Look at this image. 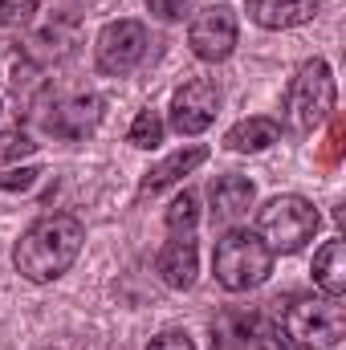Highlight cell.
<instances>
[{
  "label": "cell",
  "instance_id": "cell-1",
  "mask_svg": "<svg viewBox=\"0 0 346 350\" xmlns=\"http://www.w3.org/2000/svg\"><path fill=\"white\" fill-rule=\"evenodd\" d=\"M82 245H86L82 220L70 216V212H53V216L33 220V224L21 232V241H16V249H12V265H16V273H21L25 281L49 285V281H57L62 273H70V265L78 261Z\"/></svg>",
  "mask_w": 346,
  "mask_h": 350
},
{
  "label": "cell",
  "instance_id": "cell-2",
  "mask_svg": "<svg viewBox=\"0 0 346 350\" xmlns=\"http://www.w3.org/2000/svg\"><path fill=\"white\" fill-rule=\"evenodd\" d=\"M212 273L216 281L228 289V293H249L265 285V277L273 273V253L265 249L257 232L249 228H228L220 241H216V253H212Z\"/></svg>",
  "mask_w": 346,
  "mask_h": 350
},
{
  "label": "cell",
  "instance_id": "cell-3",
  "mask_svg": "<svg viewBox=\"0 0 346 350\" xmlns=\"http://www.w3.org/2000/svg\"><path fill=\"white\" fill-rule=\"evenodd\" d=\"M318 228H322V216L306 196H273L257 212V237L273 257L306 249V241H314Z\"/></svg>",
  "mask_w": 346,
  "mask_h": 350
},
{
  "label": "cell",
  "instance_id": "cell-4",
  "mask_svg": "<svg viewBox=\"0 0 346 350\" xmlns=\"http://www.w3.org/2000/svg\"><path fill=\"white\" fill-rule=\"evenodd\" d=\"M293 338V347H310V350H330L343 342L346 334V306L343 297H326V293H306L293 297L281 322Z\"/></svg>",
  "mask_w": 346,
  "mask_h": 350
},
{
  "label": "cell",
  "instance_id": "cell-5",
  "mask_svg": "<svg viewBox=\"0 0 346 350\" xmlns=\"http://www.w3.org/2000/svg\"><path fill=\"white\" fill-rule=\"evenodd\" d=\"M334 114V74L322 57L306 62L297 70V78L289 82V94H285V118L293 131H314L322 126L326 118Z\"/></svg>",
  "mask_w": 346,
  "mask_h": 350
},
{
  "label": "cell",
  "instance_id": "cell-6",
  "mask_svg": "<svg viewBox=\"0 0 346 350\" xmlns=\"http://www.w3.org/2000/svg\"><path fill=\"white\" fill-rule=\"evenodd\" d=\"M147 45H151V33H147L143 21H110V25L98 33L94 62H98L102 74L122 78V74H131V70L147 57Z\"/></svg>",
  "mask_w": 346,
  "mask_h": 350
},
{
  "label": "cell",
  "instance_id": "cell-7",
  "mask_svg": "<svg viewBox=\"0 0 346 350\" xmlns=\"http://www.w3.org/2000/svg\"><path fill=\"white\" fill-rule=\"evenodd\" d=\"M237 37H241V21L228 4H208L191 16V29H187V45L200 62L216 66V62H228L232 49H237Z\"/></svg>",
  "mask_w": 346,
  "mask_h": 350
},
{
  "label": "cell",
  "instance_id": "cell-8",
  "mask_svg": "<svg viewBox=\"0 0 346 350\" xmlns=\"http://www.w3.org/2000/svg\"><path fill=\"white\" fill-rule=\"evenodd\" d=\"M220 114V86L212 78H191L172 94V131L175 135H204Z\"/></svg>",
  "mask_w": 346,
  "mask_h": 350
},
{
  "label": "cell",
  "instance_id": "cell-9",
  "mask_svg": "<svg viewBox=\"0 0 346 350\" xmlns=\"http://www.w3.org/2000/svg\"><path fill=\"white\" fill-rule=\"evenodd\" d=\"M102 114H106V102L98 94H74L62 106H53V114L45 118V126H49V135L74 143V139H86L90 131L102 122Z\"/></svg>",
  "mask_w": 346,
  "mask_h": 350
},
{
  "label": "cell",
  "instance_id": "cell-10",
  "mask_svg": "<svg viewBox=\"0 0 346 350\" xmlns=\"http://www.w3.org/2000/svg\"><path fill=\"white\" fill-rule=\"evenodd\" d=\"M208 200H212V216L224 220V224H232V220H245L249 216V208L257 204V187H253L249 175L224 172V175L212 179Z\"/></svg>",
  "mask_w": 346,
  "mask_h": 350
},
{
  "label": "cell",
  "instance_id": "cell-11",
  "mask_svg": "<svg viewBox=\"0 0 346 350\" xmlns=\"http://www.w3.org/2000/svg\"><path fill=\"white\" fill-rule=\"evenodd\" d=\"M155 273L163 277L168 289H191L196 285V273H200V249H196V237H172L159 257H155Z\"/></svg>",
  "mask_w": 346,
  "mask_h": 350
},
{
  "label": "cell",
  "instance_id": "cell-12",
  "mask_svg": "<svg viewBox=\"0 0 346 350\" xmlns=\"http://www.w3.org/2000/svg\"><path fill=\"white\" fill-rule=\"evenodd\" d=\"M208 159V147L204 143H191V147H179L175 155H168L159 167H151V172L139 179V200H147V196H159L163 187H172V183H179L187 172H196L200 163Z\"/></svg>",
  "mask_w": 346,
  "mask_h": 350
},
{
  "label": "cell",
  "instance_id": "cell-13",
  "mask_svg": "<svg viewBox=\"0 0 346 350\" xmlns=\"http://www.w3.org/2000/svg\"><path fill=\"white\" fill-rule=\"evenodd\" d=\"M322 0H249V16L261 29H297L314 21Z\"/></svg>",
  "mask_w": 346,
  "mask_h": 350
},
{
  "label": "cell",
  "instance_id": "cell-14",
  "mask_svg": "<svg viewBox=\"0 0 346 350\" xmlns=\"http://www.w3.org/2000/svg\"><path fill=\"white\" fill-rule=\"evenodd\" d=\"M314 285L326 297H343L346 293V241H326L314 253Z\"/></svg>",
  "mask_w": 346,
  "mask_h": 350
},
{
  "label": "cell",
  "instance_id": "cell-15",
  "mask_svg": "<svg viewBox=\"0 0 346 350\" xmlns=\"http://www.w3.org/2000/svg\"><path fill=\"white\" fill-rule=\"evenodd\" d=\"M277 139H281V122H273V118H245V122H237L224 135V147L237 151V155H257L265 147H273Z\"/></svg>",
  "mask_w": 346,
  "mask_h": 350
},
{
  "label": "cell",
  "instance_id": "cell-16",
  "mask_svg": "<svg viewBox=\"0 0 346 350\" xmlns=\"http://www.w3.org/2000/svg\"><path fill=\"white\" fill-rule=\"evenodd\" d=\"M249 326H253V314L228 310L212 326V350H249Z\"/></svg>",
  "mask_w": 346,
  "mask_h": 350
},
{
  "label": "cell",
  "instance_id": "cell-17",
  "mask_svg": "<svg viewBox=\"0 0 346 350\" xmlns=\"http://www.w3.org/2000/svg\"><path fill=\"white\" fill-rule=\"evenodd\" d=\"M249 342H253L257 350H297L293 347V338H289V330H285L277 318H269V314H253Z\"/></svg>",
  "mask_w": 346,
  "mask_h": 350
},
{
  "label": "cell",
  "instance_id": "cell-18",
  "mask_svg": "<svg viewBox=\"0 0 346 350\" xmlns=\"http://www.w3.org/2000/svg\"><path fill=\"white\" fill-rule=\"evenodd\" d=\"M200 224V208H196V191H179L168 208V232L172 237H196Z\"/></svg>",
  "mask_w": 346,
  "mask_h": 350
},
{
  "label": "cell",
  "instance_id": "cell-19",
  "mask_svg": "<svg viewBox=\"0 0 346 350\" xmlns=\"http://www.w3.org/2000/svg\"><path fill=\"white\" fill-rule=\"evenodd\" d=\"M127 139H131V147H139V151H155V147L163 143V118H159V110H139Z\"/></svg>",
  "mask_w": 346,
  "mask_h": 350
},
{
  "label": "cell",
  "instance_id": "cell-20",
  "mask_svg": "<svg viewBox=\"0 0 346 350\" xmlns=\"http://www.w3.org/2000/svg\"><path fill=\"white\" fill-rule=\"evenodd\" d=\"M37 12V0H0V29H16Z\"/></svg>",
  "mask_w": 346,
  "mask_h": 350
},
{
  "label": "cell",
  "instance_id": "cell-21",
  "mask_svg": "<svg viewBox=\"0 0 346 350\" xmlns=\"http://www.w3.org/2000/svg\"><path fill=\"white\" fill-rule=\"evenodd\" d=\"M41 167H12V172H0V191H29L37 183Z\"/></svg>",
  "mask_w": 346,
  "mask_h": 350
},
{
  "label": "cell",
  "instance_id": "cell-22",
  "mask_svg": "<svg viewBox=\"0 0 346 350\" xmlns=\"http://www.w3.org/2000/svg\"><path fill=\"white\" fill-rule=\"evenodd\" d=\"M343 139H346L343 118H330V135H326V147H322V163H338V155H343Z\"/></svg>",
  "mask_w": 346,
  "mask_h": 350
},
{
  "label": "cell",
  "instance_id": "cell-23",
  "mask_svg": "<svg viewBox=\"0 0 346 350\" xmlns=\"http://www.w3.org/2000/svg\"><path fill=\"white\" fill-rule=\"evenodd\" d=\"M147 350H196V347H191V338L183 330H163V334H155L147 342Z\"/></svg>",
  "mask_w": 346,
  "mask_h": 350
},
{
  "label": "cell",
  "instance_id": "cell-24",
  "mask_svg": "<svg viewBox=\"0 0 346 350\" xmlns=\"http://www.w3.org/2000/svg\"><path fill=\"white\" fill-rule=\"evenodd\" d=\"M147 8L155 16H163V21H183L187 8H191V0H147Z\"/></svg>",
  "mask_w": 346,
  "mask_h": 350
},
{
  "label": "cell",
  "instance_id": "cell-25",
  "mask_svg": "<svg viewBox=\"0 0 346 350\" xmlns=\"http://www.w3.org/2000/svg\"><path fill=\"white\" fill-rule=\"evenodd\" d=\"M41 350H53V347H41Z\"/></svg>",
  "mask_w": 346,
  "mask_h": 350
},
{
  "label": "cell",
  "instance_id": "cell-26",
  "mask_svg": "<svg viewBox=\"0 0 346 350\" xmlns=\"http://www.w3.org/2000/svg\"><path fill=\"white\" fill-rule=\"evenodd\" d=\"M0 110H4V102H0Z\"/></svg>",
  "mask_w": 346,
  "mask_h": 350
}]
</instances>
